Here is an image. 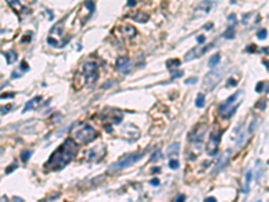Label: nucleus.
<instances>
[{
	"label": "nucleus",
	"instance_id": "obj_1",
	"mask_svg": "<svg viewBox=\"0 0 269 202\" xmlns=\"http://www.w3.org/2000/svg\"><path fill=\"white\" fill-rule=\"evenodd\" d=\"M77 151H78L77 143L69 137L52 152V155L47 160L46 167L50 168V170H61V168H63L67 163H70L74 159V156L77 155Z\"/></svg>",
	"mask_w": 269,
	"mask_h": 202
},
{
	"label": "nucleus",
	"instance_id": "obj_2",
	"mask_svg": "<svg viewBox=\"0 0 269 202\" xmlns=\"http://www.w3.org/2000/svg\"><path fill=\"white\" fill-rule=\"evenodd\" d=\"M242 96H244L242 90H237L233 96H230L226 101H224V102L219 105V111H218L221 117L225 119V120H229L231 116L234 115L235 109H237L238 107H240V104H241Z\"/></svg>",
	"mask_w": 269,
	"mask_h": 202
},
{
	"label": "nucleus",
	"instance_id": "obj_3",
	"mask_svg": "<svg viewBox=\"0 0 269 202\" xmlns=\"http://www.w3.org/2000/svg\"><path fill=\"white\" fill-rule=\"evenodd\" d=\"M144 152H133V154H125L124 156L121 158L120 160H117L116 163H113L110 167H109V171H116V170H121V168H126L129 167L131 164L136 163L139 162L141 158H143Z\"/></svg>",
	"mask_w": 269,
	"mask_h": 202
},
{
	"label": "nucleus",
	"instance_id": "obj_4",
	"mask_svg": "<svg viewBox=\"0 0 269 202\" xmlns=\"http://www.w3.org/2000/svg\"><path fill=\"white\" fill-rule=\"evenodd\" d=\"M97 135H98L97 131H96L92 126H89V124H84L80 129H77V131L74 132L75 139L82 144H87V143H90V142H93V140L97 137Z\"/></svg>",
	"mask_w": 269,
	"mask_h": 202
},
{
	"label": "nucleus",
	"instance_id": "obj_5",
	"mask_svg": "<svg viewBox=\"0 0 269 202\" xmlns=\"http://www.w3.org/2000/svg\"><path fill=\"white\" fill-rule=\"evenodd\" d=\"M221 137H222V131H221L219 128H215L213 132L210 133V139H209L207 146H206V154L209 156H215V155H217Z\"/></svg>",
	"mask_w": 269,
	"mask_h": 202
},
{
	"label": "nucleus",
	"instance_id": "obj_6",
	"mask_svg": "<svg viewBox=\"0 0 269 202\" xmlns=\"http://www.w3.org/2000/svg\"><path fill=\"white\" fill-rule=\"evenodd\" d=\"M82 76L85 82L94 84L98 78V66L94 62H85L82 65Z\"/></svg>",
	"mask_w": 269,
	"mask_h": 202
},
{
	"label": "nucleus",
	"instance_id": "obj_7",
	"mask_svg": "<svg viewBox=\"0 0 269 202\" xmlns=\"http://www.w3.org/2000/svg\"><path fill=\"white\" fill-rule=\"evenodd\" d=\"M206 131H207V124L206 123H202V124H198L195 128L192 129L191 132L189 135V142L191 144H199L202 143L203 137L206 135Z\"/></svg>",
	"mask_w": 269,
	"mask_h": 202
},
{
	"label": "nucleus",
	"instance_id": "obj_8",
	"mask_svg": "<svg viewBox=\"0 0 269 202\" xmlns=\"http://www.w3.org/2000/svg\"><path fill=\"white\" fill-rule=\"evenodd\" d=\"M213 47H214L213 43H210V45H199V46H196V47H194V49L190 50V51L186 54L184 61H192V59H195V58H199V57H202L205 53L209 51V50L213 49Z\"/></svg>",
	"mask_w": 269,
	"mask_h": 202
},
{
	"label": "nucleus",
	"instance_id": "obj_9",
	"mask_svg": "<svg viewBox=\"0 0 269 202\" xmlns=\"http://www.w3.org/2000/svg\"><path fill=\"white\" fill-rule=\"evenodd\" d=\"M221 80V72H211L210 74H207L206 78H205V81H203V88H206V89H209V90H211V89H214V86L219 82Z\"/></svg>",
	"mask_w": 269,
	"mask_h": 202
},
{
	"label": "nucleus",
	"instance_id": "obj_10",
	"mask_svg": "<svg viewBox=\"0 0 269 202\" xmlns=\"http://www.w3.org/2000/svg\"><path fill=\"white\" fill-rule=\"evenodd\" d=\"M116 69L122 72V73H128L129 72V58L125 55H121L116 59Z\"/></svg>",
	"mask_w": 269,
	"mask_h": 202
},
{
	"label": "nucleus",
	"instance_id": "obj_11",
	"mask_svg": "<svg viewBox=\"0 0 269 202\" xmlns=\"http://www.w3.org/2000/svg\"><path fill=\"white\" fill-rule=\"evenodd\" d=\"M250 181H252V171L249 170L246 174H245V185H244V193L248 194L249 193V186H250Z\"/></svg>",
	"mask_w": 269,
	"mask_h": 202
},
{
	"label": "nucleus",
	"instance_id": "obj_12",
	"mask_svg": "<svg viewBox=\"0 0 269 202\" xmlns=\"http://www.w3.org/2000/svg\"><path fill=\"white\" fill-rule=\"evenodd\" d=\"M219 61H221V55H219V54H214V55H211V57H210V59H209V66L211 67V69H214V67H215L218 63H219Z\"/></svg>",
	"mask_w": 269,
	"mask_h": 202
},
{
	"label": "nucleus",
	"instance_id": "obj_13",
	"mask_svg": "<svg viewBox=\"0 0 269 202\" xmlns=\"http://www.w3.org/2000/svg\"><path fill=\"white\" fill-rule=\"evenodd\" d=\"M39 101H41V97H34V98H31V100L28 101L27 104L24 105V109H23V112H27V111H31L32 109V107H34L35 104H38Z\"/></svg>",
	"mask_w": 269,
	"mask_h": 202
},
{
	"label": "nucleus",
	"instance_id": "obj_14",
	"mask_svg": "<svg viewBox=\"0 0 269 202\" xmlns=\"http://www.w3.org/2000/svg\"><path fill=\"white\" fill-rule=\"evenodd\" d=\"M132 18L136 22H139V23H145V22L148 20V15H145L144 12H141V11H139V12H137V15H133Z\"/></svg>",
	"mask_w": 269,
	"mask_h": 202
},
{
	"label": "nucleus",
	"instance_id": "obj_15",
	"mask_svg": "<svg viewBox=\"0 0 269 202\" xmlns=\"http://www.w3.org/2000/svg\"><path fill=\"white\" fill-rule=\"evenodd\" d=\"M167 67L168 69H174V67H179V65H180V61H179L178 58H174V59H168L167 61Z\"/></svg>",
	"mask_w": 269,
	"mask_h": 202
},
{
	"label": "nucleus",
	"instance_id": "obj_16",
	"mask_svg": "<svg viewBox=\"0 0 269 202\" xmlns=\"http://www.w3.org/2000/svg\"><path fill=\"white\" fill-rule=\"evenodd\" d=\"M4 57H6V59H7V63H12L14 61H16V58H17V55H15L14 51L4 53Z\"/></svg>",
	"mask_w": 269,
	"mask_h": 202
},
{
	"label": "nucleus",
	"instance_id": "obj_17",
	"mask_svg": "<svg viewBox=\"0 0 269 202\" xmlns=\"http://www.w3.org/2000/svg\"><path fill=\"white\" fill-rule=\"evenodd\" d=\"M195 105L198 108H202L203 105H205V96H203V93L198 94V97H196V100H195Z\"/></svg>",
	"mask_w": 269,
	"mask_h": 202
},
{
	"label": "nucleus",
	"instance_id": "obj_18",
	"mask_svg": "<svg viewBox=\"0 0 269 202\" xmlns=\"http://www.w3.org/2000/svg\"><path fill=\"white\" fill-rule=\"evenodd\" d=\"M211 6H213V4L210 3V1H203V3L199 6V11H203V12L206 14V12H209V11H210Z\"/></svg>",
	"mask_w": 269,
	"mask_h": 202
},
{
	"label": "nucleus",
	"instance_id": "obj_19",
	"mask_svg": "<svg viewBox=\"0 0 269 202\" xmlns=\"http://www.w3.org/2000/svg\"><path fill=\"white\" fill-rule=\"evenodd\" d=\"M178 151H179V143H174L171 147H170V148H168V152L167 154L171 156V155H176V154H178Z\"/></svg>",
	"mask_w": 269,
	"mask_h": 202
},
{
	"label": "nucleus",
	"instance_id": "obj_20",
	"mask_svg": "<svg viewBox=\"0 0 269 202\" xmlns=\"http://www.w3.org/2000/svg\"><path fill=\"white\" fill-rule=\"evenodd\" d=\"M31 155H32L31 151H23V152H22V155H20L22 162H24V163H26V162H27V160L31 158Z\"/></svg>",
	"mask_w": 269,
	"mask_h": 202
},
{
	"label": "nucleus",
	"instance_id": "obj_21",
	"mask_svg": "<svg viewBox=\"0 0 269 202\" xmlns=\"http://www.w3.org/2000/svg\"><path fill=\"white\" fill-rule=\"evenodd\" d=\"M8 4H10V6L14 8L15 11H20L22 8H23V7H22V4L19 3V1H14V0H10V1H8Z\"/></svg>",
	"mask_w": 269,
	"mask_h": 202
},
{
	"label": "nucleus",
	"instance_id": "obj_22",
	"mask_svg": "<svg viewBox=\"0 0 269 202\" xmlns=\"http://www.w3.org/2000/svg\"><path fill=\"white\" fill-rule=\"evenodd\" d=\"M124 30L128 32L129 36H135V35H136V30H135V27H132V26H129V25L124 26Z\"/></svg>",
	"mask_w": 269,
	"mask_h": 202
},
{
	"label": "nucleus",
	"instance_id": "obj_23",
	"mask_svg": "<svg viewBox=\"0 0 269 202\" xmlns=\"http://www.w3.org/2000/svg\"><path fill=\"white\" fill-rule=\"evenodd\" d=\"M233 32H234L233 27H229L226 30V32L224 34V38H233V36H234V34H233Z\"/></svg>",
	"mask_w": 269,
	"mask_h": 202
},
{
	"label": "nucleus",
	"instance_id": "obj_24",
	"mask_svg": "<svg viewBox=\"0 0 269 202\" xmlns=\"http://www.w3.org/2000/svg\"><path fill=\"white\" fill-rule=\"evenodd\" d=\"M168 166H170L172 170H176V168L179 167V162L178 160H175V159H171L170 160V163H168Z\"/></svg>",
	"mask_w": 269,
	"mask_h": 202
},
{
	"label": "nucleus",
	"instance_id": "obj_25",
	"mask_svg": "<svg viewBox=\"0 0 269 202\" xmlns=\"http://www.w3.org/2000/svg\"><path fill=\"white\" fill-rule=\"evenodd\" d=\"M257 38L259 39H265L266 38V30L265 28H262V30H260V31L257 32Z\"/></svg>",
	"mask_w": 269,
	"mask_h": 202
},
{
	"label": "nucleus",
	"instance_id": "obj_26",
	"mask_svg": "<svg viewBox=\"0 0 269 202\" xmlns=\"http://www.w3.org/2000/svg\"><path fill=\"white\" fill-rule=\"evenodd\" d=\"M265 104H266V101L264 100V98H261V100H260L259 102L256 104V108H257V109H264V108H265Z\"/></svg>",
	"mask_w": 269,
	"mask_h": 202
},
{
	"label": "nucleus",
	"instance_id": "obj_27",
	"mask_svg": "<svg viewBox=\"0 0 269 202\" xmlns=\"http://www.w3.org/2000/svg\"><path fill=\"white\" fill-rule=\"evenodd\" d=\"M262 174V170H261V162L257 160V174H256V179H260V175Z\"/></svg>",
	"mask_w": 269,
	"mask_h": 202
},
{
	"label": "nucleus",
	"instance_id": "obj_28",
	"mask_svg": "<svg viewBox=\"0 0 269 202\" xmlns=\"http://www.w3.org/2000/svg\"><path fill=\"white\" fill-rule=\"evenodd\" d=\"M47 42H49V43H50V45H51V46H54V47H57V46H59V43L57 42L55 39H52L51 36H50V38H47Z\"/></svg>",
	"mask_w": 269,
	"mask_h": 202
},
{
	"label": "nucleus",
	"instance_id": "obj_29",
	"mask_svg": "<svg viewBox=\"0 0 269 202\" xmlns=\"http://www.w3.org/2000/svg\"><path fill=\"white\" fill-rule=\"evenodd\" d=\"M15 168H16V163H14V164H12V166H10V167H8L7 170H6V174H10L11 171H12V170H15Z\"/></svg>",
	"mask_w": 269,
	"mask_h": 202
},
{
	"label": "nucleus",
	"instance_id": "obj_30",
	"mask_svg": "<svg viewBox=\"0 0 269 202\" xmlns=\"http://www.w3.org/2000/svg\"><path fill=\"white\" fill-rule=\"evenodd\" d=\"M150 183H151L152 186H157L159 183H160V182H159V179H157V178H154V179H151Z\"/></svg>",
	"mask_w": 269,
	"mask_h": 202
},
{
	"label": "nucleus",
	"instance_id": "obj_31",
	"mask_svg": "<svg viewBox=\"0 0 269 202\" xmlns=\"http://www.w3.org/2000/svg\"><path fill=\"white\" fill-rule=\"evenodd\" d=\"M184 201H186V197L183 194H180V195H178V198H176L175 202H184Z\"/></svg>",
	"mask_w": 269,
	"mask_h": 202
},
{
	"label": "nucleus",
	"instance_id": "obj_32",
	"mask_svg": "<svg viewBox=\"0 0 269 202\" xmlns=\"http://www.w3.org/2000/svg\"><path fill=\"white\" fill-rule=\"evenodd\" d=\"M14 96H15V93H14V92H11V93H6V94H1V98H6V97H14Z\"/></svg>",
	"mask_w": 269,
	"mask_h": 202
},
{
	"label": "nucleus",
	"instance_id": "obj_33",
	"mask_svg": "<svg viewBox=\"0 0 269 202\" xmlns=\"http://www.w3.org/2000/svg\"><path fill=\"white\" fill-rule=\"evenodd\" d=\"M264 85H265L264 82H259V84H257V88H256V90H257V92H261V90H262V86H264Z\"/></svg>",
	"mask_w": 269,
	"mask_h": 202
},
{
	"label": "nucleus",
	"instance_id": "obj_34",
	"mask_svg": "<svg viewBox=\"0 0 269 202\" xmlns=\"http://www.w3.org/2000/svg\"><path fill=\"white\" fill-rule=\"evenodd\" d=\"M20 69H22V70H27V69H28V65H27V62H26V61H23V62H22Z\"/></svg>",
	"mask_w": 269,
	"mask_h": 202
},
{
	"label": "nucleus",
	"instance_id": "obj_35",
	"mask_svg": "<svg viewBox=\"0 0 269 202\" xmlns=\"http://www.w3.org/2000/svg\"><path fill=\"white\" fill-rule=\"evenodd\" d=\"M12 201L14 202H24V199L20 198V197H17V195H15L14 198H12Z\"/></svg>",
	"mask_w": 269,
	"mask_h": 202
},
{
	"label": "nucleus",
	"instance_id": "obj_36",
	"mask_svg": "<svg viewBox=\"0 0 269 202\" xmlns=\"http://www.w3.org/2000/svg\"><path fill=\"white\" fill-rule=\"evenodd\" d=\"M171 76H172V78H176L178 76H183V72H182V70H180V72H178V73H174V72H172Z\"/></svg>",
	"mask_w": 269,
	"mask_h": 202
},
{
	"label": "nucleus",
	"instance_id": "obj_37",
	"mask_svg": "<svg viewBox=\"0 0 269 202\" xmlns=\"http://www.w3.org/2000/svg\"><path fill=\"white\" fill-rule=\"evenodd\" d=\"M194 82H196V78H190V80H186L184 81V84H194Z\"/></svg>",
	"mask_w": 269,
	"mask_h": 202
},
{
	"label": "nucleus",
	"instance_id": "obj_38",
	"mask_svg": "<svg viewBox=\"0 0 269 202\" xmlns=\"http://www.w3.org/2000/svg\"><path fill=\"white\" fill-rule=\"evenodd\" d=\"M205 202H217V199L214 198V197H210V198H206Z\"/></svg>",
	"mask_w": 269,
	"mask_h": 202
},
{
	"label": "nucleus",
	"instance_id": "obj_39",
	"mask_svg": "<svg viewBox=\"0 0 269 202\" xmlns=\"http://www.w3.org/2000/svg\"><path fill=\"white\" fill-rule=\"evenodd\" d=\"M205 39H206V38L202 35V36H198V39H196V41H198V43H203V42H205Z\"/></svg>",
	"mask_w": 269,
	"mask_h": 202
},
{
	"label": "nucleus",
	"instance_id": "obj_40",
	"mask_svg": "<svg viewBox=\"0 0 269 202\" xmlns=\"http://www.w3.org/2000/svg\"><path fill=\"white\" fill-rule=\"evenodd\" d=\"M133 6H136V1L135 0H129L128 1V7H133Z\"/></svg>",
	"mask_w": 269,
	"mask_h": 202
},
{
	"label": "nucleus",
	"instance_id": "obj_41",
	"mask_svg": "<svg viewBox=\"0 0 269 202\" xmlns=\"http://www.w3.org/2000/svg\"><path fill=\"white\" fill-rule=\"evenodd\" d=\"M246 50H248V51H254V50H256V47H254V46H249V47H248V49H246Z\"/></svg>",
	"mask_w": 269,
	"mask_h": 202
},
{
	"label": "nucleus",
	"instance_id": "obj_42",
	"mask_svg": "<svg viewBox=\"0 0 269 202\" xmlns=\"http://www.w3.org/2000/svg\"><path fill=\"white\" fill-rule=\"evenodd\" d=\"M237 84V81H231V80H229V82H227V85H235Z\"/></svg>",
	"mask_w": 269,
	"mask_h": 202
},
{
	"label": "nucleus",
	"instance_id": "obj_43",
	"mask_svg": "<svg viewBox=\"0 0 269 202\" xmlns=\"http://www.w3.org/2000/svg\"><path fill=\"white\" fill-rule=\"evenodd\" d=\"M229 20L235 22V16H234V15H230V16H229Z\"/></svg>",
	"mask_w": 269,
	"mask_h": 202
},
{
	"label": "nucleus",
	"instance_id": "obj_44",
	"mask_svg": "<svg viewBox=\"0 0 269 202\" xmlns=\"http://www.w3.org/2000/svg\"><path fill=\"white\" fill-rule=\"evenodd\" d=\"M262 62L265 63V65H266V67H268V70H269V62H268V61H266V59H264V61H262Z\"/></svg>",
	"mask_w": 269,
	"mask_h": 202
},
{
	"label": "nucleus",
	"instance_id": "obj_45",
	"mask_svg": "<svg viewBox=\"0 0 269 202\" xmlns=\"http://www.w3.org/2000/svg\"><path fill=\"white\" fill-rule=\"evenodd\" d=\"M257 202H260V201H257Z\"/></svg>",
	"mask_w": 269,
	"mask_h": 202
},
{
	"label": "nucleus",
	"instance_id": "obj_46",
	"mask_svg": "<svg viewBox=\"0 0 269 202\" xmlns=\"http://www.w3.org/2000/svg\"><path fill=\"white\" fill-rule=\"evenodd\" d=\"M268 202H269V201H268Z\"/></svg>",
	"mask_w": 269,
	"mask_h": 202
}]
</instances>
